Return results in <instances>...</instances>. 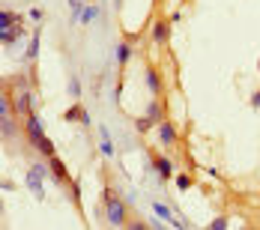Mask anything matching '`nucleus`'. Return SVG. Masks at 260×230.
Here are the masks:
<instances>
[{
	"mask_svg": "<svg viewBox=\"0 0 260 230\" xmlns=\"http://www.w3.org/2000/svg\"><path fill=\"white\" fill-rule=\"evenodd\" d=\"M102 212H105V224H111V227H129V206L108 185L102 188Z\"/></svg>",
	"mask_w": 260,
	"mask_h": 230,
	"instance_id": "obj_1",
	"label": "nucleus"
},
{
	"mask_svg": "<svg viewBox=\"0 0 260 230\" xmlns=\"http://www.w3.org/2000/svg\"><path fill=\"white\" fill-rule=\"evenodd\" d=\"M45 179H51V165L48 161H36V165H30V171L24 174V185L33 191V198L36 201H45Z\"/></svg>",
	"mask_w": 260,
	"mask_h": 230,
	"instance_id": "obj_2",
	"label": "nucleus"
},
{
	"mask_svg": "<svg viewBox=\"0 0 260 230\" xmlns=\"http://www.w3.org/2000/svg\"><path fill=\"white\" fill-rule=\"evenodd\" d=\"M150 165H153V174L158 177V182H171V179L177 177V165H174L171 155L153 153V150H150Z\"/></svg>",
	"mask_w": 260,
	"mask_h": 230,
	"instance_id": "obj_3",
	"label": "nucleus"
},
{
	"mask_svg": "<svg viewBox=\"0 0 260 230\" xmlns=\"http://www.w3.org/2000/svg\"><path fill=\"white\" fill-rule=\"evenodd\" d=\"M156 138H158V144L165 147V150H174L177 147V141H180V132H177V123L168 117V120H161L156 126Z\"/></svg>",
	"mask_w": 260,
	"mask_h": 230,
	"instance_id": "obj_4",
	"label": "nucleus"
},
{
	"mask_svg": "<svg viewBox=\"0 0 260 230\" xmlns=\"http://www.w3.org/2000/svg\"><path fill=\"white\" fill-rule=\"evenodd\" d=\"M171 33H174V24H171L168 18H153V24H150V39H153V45L165 48V45L171 42Z\"/></svg>",
	"mask_w": 260,
	"mask_h": 230,
	"instance_id": "obj_5",
	"label": "nucleus"
},
{
	"mask_svg": "<svg viewBox=\"0 0 260 230\" xmlns=\"http://www.w3.org/2000/svg\"><path fill=\"white\" fill-rule=\"evenodd\" d=\"M144 84H147L150 96H165V78L153 63H147V69H144Z\"/></svg>",
	"mask_w": 260,
	"mask_h": 230,
	"instance_id": "obj_6",
	"label": "nucleus"
},
{
	"mask_svg": "<svg viewBox=\"0 0 260 230\" xmlns=\"http://www.w3.org/2000/svg\"><path fill=\"white\" fill-rule=\"evenodd\" d=\"M24 138L30 144H36L39 138H45V126H42V120H39L36 111H33L30 117H24Z\"/></svg>",
	"mask_w": 260,
	"mask_h": 230,
	"instance_id": "obj_7",
	"label": "nucleus"
},
{
	"mask_svg": "<svg viewBox=\"0 0 260 230\" xmlns=\"http://www.w3.org/2000/svg\"><path fill=\"white\" fill-rule=\"evenodd\" d=\"M48 165H51V182H57V188L72 182V174L66 171V165H63V158H60V155H51V158H48Z\"/></svg>",
	"mask_w": 260,
	"mask_h": 230,
	"instance_id": "obj_8",
	"label": "nucleus"
},
{
	"mask_svg": "<svg viewBox=\"0 0 260 230\" xmlns=\"http://www.w3.org/2000/svg\"><path fill=\"white\" fill-rule=\"evenodd\" d=\"M144 114H147V117H153L156 123L168 120V105H165V96H150V102H147V108H144Z\"/></svg>",
	"mask_w": 260,
	"mask_h": 230,
	"instance_id": "obj_9",
	"label": "nucleus"
},
{
	"mask_svg": "<svg viewBox=\"0 0 260 230\" xmlns=\"http://www.w3.org/2000/svg\"><path fill=\"white\" fill-rule=\"evenodd\" d=\"M117 66H120V75H123V72H126V66H129L132 63V57H135V48H132V42L129 39H123V42H120V45H117Z\"/></svg>",
	"mask_w": 260,
	"mask_h": 230,
	"instance_id": "obj_10",
	"label": "nucleus"
},
{
	"mask_svg": "<svg viewBox=\"0 0 260 230\" xmlns=\"http://www.w3.org/2000/svg\"><path fill=\"white\" fill-rule=\"evenodd\" d=\"M99 153L105 155V158H114V138H111V128L108 126H99Z\"/></svg>",
	"mask_w": 260,
	"mask_h": 230,
	"instance_id": "obj_11",
	"label": "nucleus"
},
{
	"mask_svg": "<svg viewBox=\"0 0 260 230\" xmlns=\"http://www.w3.org/2000/svg\"><path fill=\"white\" fill-rule=\"evenodd\" d=\"M18 132H24V126H18L12 114H9V117H0V135H3V141H9V138H15Z\"/></svg>",
	"mask_w": 260,
	"mask_h": 230,
	"instance_id": "obj_12",
	"label": "nucleus"
},
{
	"mask_svg": "<svg viewBox=\"0 0 260 230\" xmlns=\"http://www.w3.org/2000/svg\"><path fill=\"white\" fill-rule=\"evenodd\" d=\"M27 30L21 24H15V27H6V30H0V42H3V48H9V45H15L21 36H24Z\"/></svg>",
	"mask_w": 260,
	"mask_h": 230,
	"instance_id": "obj_13",
	"label": "nucleus"
},
{
	"mask_svg": "<svg viewBox=\"0 0 260 230\" xmlns=\"http://www.w3.org/2000/svg\"><path fill=\"white\" fill-rule=\"evenodd\" d=\"M99 15H102V6H96V3H87L78 21H81V27H90L93 21H96V18H99Z\"/></svg>",
	"mask_w": 260,
	"mask_h": 230,
	"instance_id": "obj_14",
	"label": "nucleus"
},
{
	"mask_svg": "<svg viewBox=\"0 0 260 230\" xmlns=\"http://www.w3.org/2000/svg\"><path fill=\"white\" fill-rule=\"evenodd\" d=\"M39 39H42V30H39V27H33V36H30L27 51H24V57H27V60H33V63H36V57H39Z\"/></svg>",
	"mask_w": 260,
	"mask_h": 230,
	"instance_id": "obj_15",
	"label": "nucleus"
},
{
	"mask_svg": "<svg viewBox=\"0 0 260 230\" xmlns=\"http://www.w3.org/2000/svg\"><path fill=\"white\" fill-rule=\"evenodd\" d=\"M132 126H135V132H138V135H150V132H153V128H156L158 123L153 120V117L141 114V117H135V123H132Z\"/></svg>",
	"mask_w": 260,
	"mask_h": 230,
	"instance_id": "obj_16",
	"label": "nucleus"
},
{
	"mask_svg": "<svg viewBox=\"0 0 260 230\" xmlns=\"http://www.w3.org/2000/svg\"><path fill=\"white\" fill-rule=\"evenodd\" d=\"M33 150H39V155L42 158H51V155H57V147H54V141L45 135V138H39L36 144H33Z\"/></svg>",
	"mask_w": 260,
	"mask_h": 230,
	"instance_id": "obj_17",
	"label": "nucleus"
},
{
	"mask_svg": "<svg viewBox=\"0 0 260 230\" xmlns=\"http://www.w3.org/2000/svg\"><path fill=\"white\" fill-rule=\"evenodd\" d=\"M81 114H84V105H81V99H75L72 108L63 114V120H66V123H81Z\"/></svg>",
	"mask_w": 260,
	"mask_h": 230,
	"instance_id": "obj_18",
	"label": "nucleus"
},
{
	"mask_svg": "<svg viewBox=\"0 0 260 230\" xmlns=\"http://www.w3.org/2000/svg\"><path fill=\"white\" fill-rule=\"evenodd\" d=\"M18 21H21V18H18L12 9H3V12H0V30H6V27H15Z\"/></svg>",
	"mask_w": 260,
	"mask_h": 230,
	"instance_id": "obj_19",
	"label": "nucleus"
},
{
	"mask_svg": "<svg viewBox=\"0 0 260 230\" xmlns=\"http://www.w3.org/2000/svg\"><path fill=\"white\" fill-rule=\"evenodd\" d=\"M66 188H69V198H72L75 209H81V182H78V179H72V182H69Z\"/></svg>",
	"mask_w": 260,
	"mask_h": 230,
	"instance_id": "obj_20",
	"label": "nucleus"
},
{
	"mask_svg": "<svg viewBox=\"0 0 260 230\" xmlns=\"http://www.w3.org/2000/svg\"><path fill=\"white\" fill-rule=\"evenodd\" d=\"M153 212H156L161 221H171L174 218V212H171V206H165V204H158V201H153Z\"/></svg>",
	"mask_w": 260,
	"mask_h": 230,
	"instance_id": "obj_21",
	"label": "nucleus"
},
{
	"mask_svg": "<svg viewBox=\"0 0 260 230\" xmlns=\"http://www.w3.org/2000/svg\"><path fill=\"white\" fill-rule=\"evenodd\" d=\"M174 182H177V188H180V191H188V188H191V177H188V174H177Z\"/></svg>",
	"mask_w": 260,
	"mask_h": 230,
	"instance_id": "obj_22",
	"label": "nucleus"
},
{
	"mask_svg": "<svg viewBox=\"0 0 260 230\" xmlns=\"http://www.w3.org/2000/svg\"><path fill=\"white\" fill-rule=\"evenodd\" d=\"M66 87H69V96H72V99H81V81L75 75L69 78V84H66Z\"/></svg>",
	"mask_w": 260,
	"mask_h": 230,
	"instance_id": "obj_23",
	"label": "nucleus"
},
{
	"mask_svg": "<svg viewBox=\"0 0 260 230\" xmlns=\"http://www.w3.org/2000/svg\"><path fill=\"white\" fill-rule=\"evenodd\" d=\"M27 18H30V21H33V24H39V21H42V18H45V12H42V9H39V6H30V12H27Z\"/></svg>",
	"mask_w": 260,
	"mask_h": 230,
	"instance_id": "obj_24",
	"label": "nucleus"
},
{
	"mask_svg": "<svg viewBox=\"0 0 260 230\" xmlns=\"http://www.w3.org/2000/svg\"><path fill=\"white\" fill-rule=\"evenodd\" d=\"M209 230H228V218H224V215H215V218L209 221Z\"/></svg>",
	"mask_w": 260,
	"mask_h": 230,
	"instance_id": "obj_25",
	"label": "nucleus"
},
{
	"mask_svg": "<svg viewBox=\"0 0 260 230\" xmlns=\"http://www.w3.org/2000/svg\"><path fill=\"white\" fill-rule=\"evenodd\" d=\"M129 227H132V230H150L153 224H147V221H138V218H132V221H129Z\"/></svg>",
	"mask_w": 260,
	"mask_h": 230,
	"instance_id": "obj_26",
	"label": "nucleus"
},
{
	"mask_svg": "<svg viewBox=\"0 0 260 230\" xmlns=\"http://www.w3.org/2000/svg\"><path fill=\"white\" fill-rule=\"evenodd\" d=\"M81 128H93V120H90V111L84 108V114H81Z\"/></svg>",
	"mask_w": 260,
	"mask_h": 230,
	"instance_id": "obj_27",
	"label": "nucleus"
},
{
	"mask_svg": "<svg viewBox=\"0 0 260 230\" xmlns=\"http://www.w3.org/2000/svg\"><path fill=\"white\" fill-rule=\"evenodd\" d=\"M168 227H177V230H185V227H188V224H185V221H182V218H177V215H174V218H171V221H168Z\"/></svg>",
	"mask_w": 260,
	"mask_h": 230,
	"instance_id": "obj_28",
	"label": "nucleus"
},
{
	"mask_svg": "<svg viewBox=\"0 0 260 230\" xmlns=\"http://www.w3.org/2000/svg\"><path fill=\"white\" fill-rule=\"evenodd\" d=\"M168 21H171V24H180V21H182V12H180V9H177V12H171V15H168Z\"/></svg>",
	"mask_w": 260,
	"mask_h": 230,
	"instance_id": "obj_29",
	"label": "nucleus"
},
{
	"mask_svg": "<svg viewBox=\"0 0 260 230\" xmlns=\"http://www.w3.org/2000/svg\"><path fill=\"white\" fill-rule=\"evenodd\" d=\"M251 108L260 111V90H257V93H251Z\"/></svg>",
	"mask_w": 260,
	"mask_h": 230,
	"instance_id": "obj_30",
	"label": "nucleus"
},
{
	"mask_svg": "<svg viewBox=\"0 0 260 230\" xmlns=\"http://www.w3.org/2000/svg\"><path fill=\"white\" fill-rule=\"evenodd\" d=\"M0 188H3V191H6V194H9V191H12V188H15V185H12V182H9V179H3V182H0Z\"/></svg>",
	"mask_w": 260,
	"mask_h": 230,
	"instance_id": "obj_31",
	"label": "nucleus"
},
{
	"mask_svg": "<svg viewBox=\"0 0 260 230\" xmlns=\"http://www.w3.org/2000/svg\"><path fill=\"white\" fill-rule=\"evenodd\" d=\"M257 69H260V60H257Z\"/></svg>",
	"mask_w": 260,
	"mask_h": 230,
	"instance_id": "obj_32",
	"label": "nucleus"
},
{
	"mask_svg": "<svg viewBox=\"0 0 260 230\" xmlns=\"http://www.w3.org/2000/svg\"><path fill=\"white\" fill-rule=\"evenodd\" d=\"M105 3H108V0H105Z\"/></svg>",
	"mask_w": 260,
	"mask_h": 230,
	"instance_id": "obj_33",
	"label": "nucleus"
}]
</instances>
